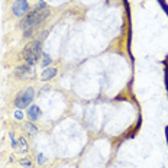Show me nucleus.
I'll return each mask as SVG.
<instances>
[{
    "mask_svg": "<svg viewBox=\"0 0 168 168\" xmlns=\"http://www.w3.org/2000/svg\"><path fill=\"white\" fill-rule=\"evenodd\" d=\"M57 68H52V67H49V68H45L42 71V74H41V80L42 81H49V80H52L55 75H57Z\"/></svg>",
    "mask_w": 168,
    "mask_h": 168,
    "instance_id": "obj_7",
    "label": "nucleus"
},
{
    "mask_svg": "<svg viewBox=\"0 0 168 168\" xmlns=\"http://www.w3.org/2000/svg\"><path fill=\"white\" fill-rule=\"evenodd\" d=\"M33 29H35V28H29V29H26V31L23 32V38H31L32 33H33Z\"/></svg>",
    "mask_w": 168,
    "mask_h": 168,
    "instance_id": "obj_17",
    "label": "nucleus"
},
{
    "mask_svg": "<svg viewBox=\"0 0 168 168\" xmlns=\"http://www.w3.org/2000/svg\"><path fill=\"white\" fill-rule=\"evenodd\" d=\"M165 138H167V145H168V125L165 126Z\"/></svg>",
    "mask_w": 168,
    "mask_h": 168,
    "instance_id": "obj_19",
    "label": "nucleus"
},
{
    "mask_svg": "<svg viewBox=\"0 0 168 168\" xmlns=\"http://www.w3.org/2000/svg\"><path fill=\"white\" fill-rule=\"evenodd\" d=\"M51 62H52L51 57H49L46 52H42V62H41V64H42V67H44V68H48Z\"/></svg>",
    "mask_w": 168,
    "mask_h": 168,
    "instance_id": "obj_10",
    "label": "nucleus"
},
{
    "mask_svg": "<svg viewBox=\"0 0 168 168\" xmlns=\"http://www.w3.org/2000/svg\"><path fill=\"white\" fill-rule=\"evenodd\" d=\"M20 165H22L23 168H32L31 159H28V158H22V159H20Z\"/></svg>",
    "mask_w": 168,
    "mask_h": 168,
    "instance_id": "obj_12",
    "label": "nucleus"
},
{
    "mask_svg": "<svg viewBox=\"0 0 168 168\" xmlns=\"http://www.w3.org/2000/svg\"><path fill=\"white\" fill-rule=\"evenodd\" d=\"M46 158L44 157V154H38V165H44Z\"/></svg>",
    "mask_w": 168,
    "mask_h": 168,
    "instance_id": "obj_18",
    "label": "nucleus"
},
{
    "mask_svg": "<svg viewBox=\"0 0 168 168\" xmlns=\"http://www.w3.org/2000/svg\"><path fill=\"white\" fill-rule=\"evenodd\" d=\"M26 115H28V117H29L32 122H36V120L42 116V112H41V109L36 106V104H31V106L28 107Z\"/></svg>",
    "mask_w": 168,
    "mask_h": 168,
    "instance_id": "obj_6",
    "label": "nucleus"
},
{
    "mask_svg": "<svg viewBox=\"0 0 168 168\" xmlns=\"http://www.w3.org/2000/svg\"><path fill=\"white\" fill-rule=\"evenodd\" d=\"M12 10H13L15 16H18V18H23L26 12L29 10V3H28V0H15L13 6H12Z\"/></svg>",
    "mask_w": 168,
    "mask_h": 168,
    "instance_id": "obj_5",
    "label": "nucleus"
},
{
    "mask_svg": "<svg viewBox=\"0 0 168 168\" xmlns=\"http://www.w3.org/2000/svg\"><path fill=\"white\" fill-rule=\"evenodd\" d=\"M162 64H164V67H165V74H164V78H165V87H167V93H168V62H167V60H164Z\"/></svg>",
    "mask_w": 168,
    "mask_h": 168,
    "instance_id": "obj_11",
    "label": "nucleus"
},
{
    "mask_svg": "<svg viewBox=\"0 0 168 168\" xmlns=\"http://www.w3.org/2000/svg\"><path fill=\"white\" fill-rule=\"evenodd\" d=\"M18 148H19V151H20L22 154L28 152L29 146H28V142H26V139H25V138H20V139H19V142H18Z\"/></svg>",
    "mask_w": 168,
    "mask_h": 168,
    "instance_id": "obj_9",
    "label": "nucleus"
},
{
    "mask_svg": "<svg viewBox=\"0 0 168 168\" xmlns=\"http://www.w3.org/2000/svg\"><path fill=\"white\" fill-rule=\"evenodd\" d=\"M44 9H46V3L44 0H39L38 5H36V10H44Z\"/></svg>",
    "mask_w": 168,
    "mask_h": 168,
    "instance_id": "obj_16",
    "label": "nucleus"
},
{
    "mask_svg": "<svg viewBox=\"0 0 168 168\" xmlns=\"http://www.w3.org/2000/svg\"><path fill=\"white\" fill-rule=\"evenodd\" d=\"M33 99H35V90L32 89V87H26V89H23L16 96V99H15V107H18V109L29 107L32 104V102H33Z\"/></svg>",
    "mask_w": 168,
    "mask_h": 168,
    "instance_id": "obj_3",
    "label": "nucleus"
},
{
    "mask_svg": "<svg viewBox=\"0 0 168 168\" xmlns=\"http://www.w3.org/2000/svg\"><path fill=\"white\" fill-rule=\"evenodd\" d=\"M49 13H51V10L46 7V9L44 10H33V12H31V13H28L25 18L20 20V23H19V28L20 29H23V31H26V29H29V28H35L38 26V25H41V23L44 22L45 19L49 16Z\"/></svg>",
    "mask_w": 168,
    "mask_h": 168,
    "instance_id": "obj_2",
    "label": "nucleus"
},
{
    "mask_svg": "<svg viewBox=\"0 0 168 168\" xmlns=\"http://www.w3.org/2000/svg\"><path fill=\"white\" fill-rule=\"evenodd\" d=\"M9 138H10V145H12V148H16V146H18V141L15 139L13 132H10V133H9Z\"/></svg>",
    "mask_w": 168,
    "mask_h": 168,
    "instance_id": "obj_14",
    "label": "nucleus"
},
{
    "mask_svg": "<svg viewBox=\"0 0 168 168\" xmlns=\"http://www.w3.org/2000/svg\"><path fill=\"white\" fill-rule=\"evenodd\" d=\"M15 119H16V120H22L23 119L22 109H16V110H15Z\"/></svg>",
    "mask_w": 168,
    "mask_h": 168,
    "instance_id": "obj_13",
    "label": "nucleus"
},
{
    "mask_svg": "<svg viewBox=\"0 0 168 168\" xmlns=\"http://www.w3.org/2000/svg\"><path fill=\"white\" fill-rule=\"evenodd\" d=\"M0 146H2V139H0Z\"/></svg>",
    "mask_w": 168,
    "mask_h": 168,
    "instance_id": "obj_20",
    "label": "nucleus"
},
{
    "mask_svg": "<svg viewBox=\"0 0 168 168\" xmlns=\"http://www.w3.org/2000/svg\"><path fill=\"white\" fill-rule=\"evenodd\" d=\"M25 130H26V132L29 133L31 136H33V135H36V133H38V128H36V126L32 123V122H26V123H25Z\"/></svg>",
    "mask_w": 168,
    "mask_h": 168,
    "instance_id": "obj_8",
    "label": "nucleus"
},
{
    "mask_svg": "<svg viewBox=\"0 0 168 168\" xmlns=\"http://www.w3.org/2000/svg\"><path fill=\"white\" fill-rule=\"evenodd\" d=\"M22 57L25 60V64L33 67L36 62L39 61V58L42 57V39L32 41L23 48Z\"/></svg>",
    "mask_w": 168,
    "mask_h": 168,
    "instance_id": "obj_1",
    "label": "nucleus"
},
{
    "mask_svg": "<svg viewBox=\"0 0 168 168\" xmlns=\"http://www.w3.org/2000/svg\"><path fill=\"white\" fill-rule=\"evenodd\" d=\"M15 75L20 80H31L35 77V68L31 65H28V64H23V65L16 67Z\"/></svg>",
    "mask_w": 168,
    "mask_h": 168,
    "instance_id": "obj_4",
    "label": "nucleus"
},
{
    "mask_svg": "<svg viewBox=\"0 0 168 168\" xmlns=\"http://www.w3.org/2000/svg\"><path fill=\"white\" fill-rule=\"evenodd\" d=\"M158 3H159V6L162 7V10L167 13V16H168V5L165 3V0H158Z\"/></svg>",
    "mask_w": 168,
    "mask_h": 168,
    "instance_id": "obj_15",
    "label": "nucleus"
}]
</instances>
